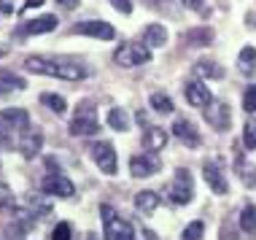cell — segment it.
<instances>
[{
    "label": "cell",
    "instance_id": "6da1fadb",
    "mask_svg": "<svg viewBox=\"0 0 256 240\" xmlns=\"http://www.w3.org/2000/svg\"><path fill=\"white\" fill-rule=\"evenodd\" d=\"M24 68L30 73H40V76H52V78H62V81H81L86 76V70L76 62H60V60H49V57H27Z\"/></svg>",
    "mask_w": 256,
    "mask_h": 240
},
{
    "label": "cell",
    "instance_id": "7a4b0ae2",
    "mask_svg": "<svg viewBox=\"0 0 256 240\" xmlns=\"http://www.w3.org/2000/svg\"><path fill=\"white\" fill-rule=\"evenodd\" d=\"M30 127V116L24 108H8L0 111V143H14V135H22Z\"/></svg>",
    "mask_w": 256,
    "mask_h": 240
},
{
    "label": "cell",
    "instance_id": "3957f363",
    "mask_svg": "<svg viewBox=\"0 0 256 240\" xmlns=\"http://www.w3.org/2000/svg\"><path fill=\"white\" fill-rule=\"evenodd\" d=\"M100 216H102V232L106 240H135L132 224L127 218H122L110 205H100Z\"/></svg>",
    "mask_w": 256,
    "mask_h": 240
},
{
    "label": "cell",
    "instance_id": "277c9868",
    "mask_svg": "<svg viewBox=\"0 0 256 240\" xmlns=\"http://www.w3.org/2000/svg\"><path fill=\"white\" fill-rule=\"evenodd\" d=\"M100 122H98V108L92 102H78L70 122V135H98Z\"/></svg>",
    "mask_w": 256,
    "mask_h": 240
},
{
    "label": "cell",
    "instance_id": "5b68a950",
    "mask_svg": "<svg viewBox=\"0 0 256 240\" xmlns=\"http://www.w3.org/2000/svg\"><path fill=\"white\" fill-rule=\"evenodd\" d=\"M116 65L122 68H138V65H146L151 62V49L143 44H122L119 49L114 52Z\"/></svg>",
    "mask_w": 256,
    "mask_h": 240
},
{
    "label": "cell",
    "instance_id": "8992f818",
    "mask_svg": "<svg viewBox=\"0 0 256 240\" xmlns=\"http://www.w3.org/2000/svg\"><path fill=\"white\" fill-rule=\"evenodd\" d=\"M192 197H194V178H192L189 170L178 168L176 176H172L170 200L176 202V205H186V202H192Z\"/></svg>",
    "mask_w": 256,
    "mask_h": 240
},
{
    "label": "cell",
    "instance_id": "52a82bcc",
    "mask_svg": "<svg viewBox=\"0 0 256 240\" xmlns=\"http://www.w3.org/2000/svg\"><path fill=\"white\" fill-rule=\"evenodd\" d=\"M40 192H44V194H52V197H62V200H68V197L76 194V186H73V181H70L68 176L49 173L44 181H40Z\"/></svg>",
    "mask_w": 256,
    "mask_h": 240
},
{
    "label": "cell",
    "instance_id": "ba28073f",
    "mask_svg": "<svg viewBox=\"0 0 256 240\" xmlns=\"http://www.w3.org/2000/svg\"><path fill=\"white\" fill-rule=\"evenodd\" d=\"M159 168H162V162H159V156L154 152H146V154H135L132 160H130V173L135 178H148V176H156Z\"/></svg>",
    "mask_w": 256,
    "mask_h": 240
},
{
    "label": "cell",
    "instance_id": "9c48e42d",
    "mask_svg": "<svg viewBox=\"0 0 256 240\" xmlns=\"http://www.w3.org/2000/svg\"><path fill=\"white\" fill-rule=\"evenodd\" d=\"M92 160L94 164L102 170L106 176H114L116 173V152H114V143L108 140H100L92 146Z\"/></svg>",
    "mask_w": 256,
    "mask_h": 240
},
{
    "label": "cell",
    "instance_id": "30bf717a",
    "mask_svg": "<svg viewBox=\"0 0 256 240\" xmlns=\"http://www.w3.org/2000/svg\"><path fill=\"white\" fill-rule=\"evenodd\" d=\"M205 119L210 122L213 130L226 132V130H230V124H232V111H230V106H226V102L213 100L210 106H208V111H205Z\"/></svg>",
    "mask_w": 256,
    "mask_h": 240
},
{
    "label": "cell",
    "instance_id": "8fae6325",
    "mask_svg": "<svg viewBox=\"0 0 256 240\" xmlns=\"http://www.w3.org/2000/svg\"><path fill=\"white\" fill-rule=\"evenodd\" d=\"M73 32L78 36H92V38H100V40H110L116 36V30L110 27L108 22H100V19H89V22H78L73 27Z\"/></svg>",
    "mask_w": 256,
    "mask_h": 240
},
{
    "label": "cell",
    "instance_id": "7c38bea8",
    "mask_svg": "<svg viewBox=\"0 0 256 240\" xmlns=\"http://www.w3.org/2000/svg\"><path fill=\"white\" fill-rule=\"evenodd\" d=\"M202 173H205V181H208V186H210L216 194H226V176H224V170H221V164L213 160V162H205L202 164Z\"/></svg>",
    "mask_w": 256,
    "mask_h": 240
},
{
    "label": "cell",
    "instance_id": "4fadbf2b",
    "mask_svg": "<svg viewBox=\"0 0 256 240\" xmlns=\"http://www.w3.org/2000/svg\"><path fill=\"white\" fill-rule=\"evenodd\" d=\"M184 92H186V100H189V106H194V108H208V106L213 102L210 89H208L202 81H189Z\"/></svg>",
    "mask_w": 256,
    "mask_h": 240
},
{
    "label": "cell",
    "instance_id": "5bb4252c",
    "mask_svg": "<svg viewBox=\"0 0 256 240\" xmlns=\"http://www.w3.org/2000/svg\"><path fill=\"white\" fill-rule=\"evenodd\" d=\"M40 146H44V135H40V130L27 127L24 132L19 135V152H22L24 160H32V156L40 152Z\"/></svg>",
    "mask_w": 256,
    "mask_h": 240
},
{
    "label": "cell",
    "instance_id": "9a60e30c",
    "mask_svg": "<svg viewBox=\"0 0 256 240\" xmlns=\"http://www.w3.org/2000/svg\"><path fill=\"white\" fill-rule=\"evenodd\" d=\"M172 135H176L184 146H192V148L200 146V132H197V127L192 124L189 119H176V124H172Z\"/></svg>",
    "mask_w": 256,
    "mask_h": 240
},
{
    "label": "cell",
    "instance_id": "2e32d148",
    "mask_svg": "<svg viewBox=\"0 0 256 240\" xmlns=\"http://www.w3.org/2000/svg\"><path fill=\"white\" fill-rule=\"evenodd\" d=\"M143 146H146V152H162L164 146H168V130L162 127H148L143 130Z\"/></svg>",
    "mask_w": 256,
    "mask_h": 240
},
{
    "label": "cell",
    "instance_id": "e0dca14e",
    "mask_svg": "<svg viewBox=\"0 0 256 240\" xmlns=\"http://www.w3.org/2000/svg\"><path fill=\"white\" fill-rule=\"evenodd\" d=\"M234 164H238V176H240V181H243V186L246 189H254L256 186V164H251L243 154H238Z\"/></svg>",
    "mask_w": 256,
    "mask_h": 240
},
{
    "label": "cell",
    "instance_id": "ac0fdd59",
    "mask_svg": "<svg viewBox=\"0 0 256 240\" xmlns=\"http://www.w3.org/2000/svg\"><path fill=\"white\" fill-rule=\"evenodd\" d=\"M135 208L140 210L143 216H151L159 208V194L156 192H138L135 194Z\"/></svg>",
    "mask_w": 256,
    "mask_h": 240
},
{
    "label": "cell",
    "instance_id": "d6986e66",
    "mask_svg": "<svg viewBox=\"0 0 256 240\" xmlns=\"http://www.w3.org/2000/svg\"><path fill=\"white\" fill-rule=\"evenodd\" d=\"M54 27H57V16H52V14H44V16L32 19V22L24 24V32H30V36H40V32H52Z\"/></svg>",
    "mask_w": 256,
    "mask_h": 240
},
{
    "label": "cell",
    "instance_id": "ffe728a7",
    "mask_svg": "<svg viewBox=\"0 0 256 240\" xmlns=\"http://www.w3.org/2000/svg\"><path fill=\"white\" fill-rule=\"evenodd\" d=\"M143 38H146V44L148 46H154V49H159V46H164L168 44V27H162V24H148L146 30H143Z\"/></svg>",
    "mask_w": 256,
    "mask_h": 240
},
{
    "label": "cell",
    "instance_id": "44dd1931",
    "mask_svg": "<svg viewBox=\"0 0 256 240\" xmlns=\"http://www.w3.org/2000/svg\"><path fill=\"white\" fill-rule=\"evenodd\" d=\"M213 40V30L210 27H192L186 32V44L189 46H208Z\"/></svg>",
    "mask_w": 256,
    "mask_h": 240
},
{
    "label": "cell",
    "instance_id": "7402d4cb",
    "mask_svg": "<svg viewBox=\"0 0 256 240\" xmlns=\"http://www.w3.org/2000/svg\"><path fill=\"white\" fill-rule=\"evenodd\" d=\"M108 127L116 130V132H127L130 130V116L124 108H110L108 111Z\"/></svg>",
    "mask_w": 256,
    "mask_h": 240
},
{
    "label": "cell",
    "instance_id": "603a6c76",
    "mask_svg": "<svg viewBox=\"0 0 256 240\" xmlns=\"http://www.w3.org/2000/svg\"><path fill=\"white\" fill-rule=\"evenodd\" d=\"M238 68H240L243 76H254V70H256V49H254V46H246V49L240 52Z\"/></svg>",
    "mask_w": 256,
    "mask_h": 240
},
{
    "label": "cell",
    "instance_id": "cb8c5ba5",
    "mask_svg": "<svg viewBox=\"0 0 256 240\" xmlns=\"http://www.w3.org/2000/svg\"><path fill=\"white\" fill-rule=\"evenodd\" d=\"M27 81L16 76L14 70H0V92H14V89H24Z\"/></svg>",
    "mask_w": 256,
    "mask_h": 240
},
{
    "label": "cell",
    "instance_id": "d4e9b609",
    "mask_svg": "<svg viewBox=\"0 0 256 240\" xmlns=\"http://www.w3.org/2000/svg\"><path fill=\"white\" fill-rule=\"evenodd\" d=\"M240 230L246 235L256 238V205H246L243 214H240Z\"/></svg>",
    "mask_w": 256,
    "mask_h": 240
},
{
    "label": "cell",
    "instance_id": "484cf974",
    "mask_svg": "<svg viewBox=\"0 0 256 240\" xmlns=\"http://www.w3.org/2000/svg\"><path fill=\"white\" fill-rule=\"evenodd\" d=\"M197 73L202 78H221V76H224V70H221L213 60H200V62H197Z\"/></svg>",
    "mask_w": 256,
    "mask_h": 240
},
{
    "label": "cell",
    "instance_id": "4316f807",
    "mask_svg": "<svg viewBox=\"0 0 256 240\" xmlns=\"http://www.w3.org/2000/svg\"><path fill=\"white\" fill-rule=\"evenodd\" d=\"M151 108H154L156 114H172V111H176L172 100L168 98V94H162V92H154V94H151Z\"/></svg>",
    "mask_w": 256,
    "mask_h": 240
},
{
    "label": "cell",
    "instance_id": "83f0119b",
    "mask_svg": "<svg viewBox=\"0 0 256 240\" xmlns=\"http://www.w3.org/2000/svg\"><path fill=\"white\" fill-rule=\"evenodd\" d=\"M40 102H44L46 108H52L54 114H60V116L68 111V102H65V98H60V94H44Z\"/></svg>",
    "mask_w": 256,
    "mask_h": 240
},
{
    "label": "cell",
    "instance_id": "f1b7e54d",
    "mask_svg": "<svg viewBox=\"0 0 256 240\" xmlns=\"http://www.w3.org/2000/svg\"><path fill=\"white\" fill-rule=\"evenodd\" d=\"M243 146L248 152H254L256 148V119H248L246 127H243Z\"/></svg>",
    "mask_w": 256,
    "mask_h": 240
},
{
    "label": "cell",
    "instance_id": "f546056e",
    "mask_svg": "<svg viewBox=\"0 0 256 240\" xmlns=\"http://www.w3.org/2000/svg\"><path fill=\"white\" fill-rule=\"evenodd\" d=\"M49 210H52V202L49 200H40V197H32V200H30V214L32 216L44 218V214H49Z\"/></svg>",
    "mask_w": 256,
    "mask_h": 240
},
{
    "label": "cell",
    "instance_id": "4dcf8cb0",
    "mask_svg": "<svg viewBox=\"0 0 256 240\" xmlns=\"http://www.w3.org/2000/svg\"><path fill=\"white\" fill-rule=\"evenodd\" d=\"M202 232H205V224L202 222H192L189 227L184 230V238L181 240H200V238H202Z\"/></svg>",
    "mask_w": 256,
    "mask_h": 240
},
{
    "label": "cell",
    "instance_id": "1f68e13d",
    "mask_svg": "<svg viewBox=\"0 0 256 240\" xmlns=\"http://www.w3.org/2000/svg\"><path fill=\"white\" fill-rule=\"evenodd\" d=\"M243 108H246L248 114L256 111V84L246 89V94H243Z\"/></svg>",
    "mask_w": 256,
    "mask_h": 240
},
{
    "label": "cell",
    "instance_id": "d6a6232c",
    "mask_svg": "<svg viewBox=\"0 0 256 240\" xmlns=\"http://www.w3.org/2000/svg\"><path fill=\"white\" fill-rule=\"evenodd\" d=\"M52 240H70V224L68 222H60L52 232Z\"/></svg>",
    "mask_w": 256,
    "mask_h": 240
},
{
    "label": "cell",
    "instance_id": "836d02e7",
    "mask_svg": "<svg viewBox=\"0 0 256 240\" xmlns=\"http://www.w3.org/2000/svg\"><path fill=\"white\" fill-rule=\"evenodd\" d=\"M0 208H14V194L6 184H0Z\"/></svg>",
    "mask_w": 256,
    "mask_h": 240
},
{
    "label": "cell",
    "instance_id": "e575fe53",
    "mask_svg": "<svg viewBox=\"0 0 256 240\" xmlns=\"http://www.w3.org/2000/svg\"><path fill=\"white\" fill-rule=\"evenodd\" d=\"M110 3H114V8L122 11V14H130V11H132V3H130V0H110Z\"/></svg>",
    "mask_w": 256,
    "mask_h": 240
},
{
    "label": "cell",
    "instance_id": "d590c367",
    "mask_svg": "<svg viewBox=\"0 0 256 240\" xmlns=\"http://www.w3.org/2000/svg\"><path fill=\"white\" fill-rule=\"evenodd\" d=\"M181 3L186 6V8H192V11H200V8H202V0H181Z\"/></svg>",
    "mask_w": 256,
    "mask_h": 240
},
{
    "label": "cell",
    "instance_id": "8d00e7d4",
    "mask_svg": "<svg viewBox=\"0 0 256 240\" xmlns=\"http://www.w3.org/2000/svg\"><path fill=\"white\" fill-rule=\"evenodd\" d=\"M0 11H3V14H11V11H14L11 0H0Z\"/></svg>",
    "mask_w": 256,
    "mask_h": 240
},
{
    "label": "cell",
    "instance_id": "74e56055",
    "mask_svg": "<svg viewBox=\"0 0 256 240\" xmlns=\"http://www.w3.org/2000/svg\"><path fill=\"white\" fill-rule=\"evenodd\" d=\"M57 3L62 6V8H76V6H78V0H57Z\"/></svg>",
    "mask_w": 256,
    "mask_h": 240
},
{
    "label": "cell",
    "instance_id": "f35d334b",
    "mask_svg": "<svg viewBox=\"0 0 256 240\" xmlns=\"http://www.w3.org/2000/svg\"><path fill=\"white\" fill-rule=\"evenodd\" d=\"M40 3H44V0H27V6H24V8H36V6L40 8Z\"/></svg>",
    "mask_w": 256,
    "mask_h": 240
}]
</instances>
